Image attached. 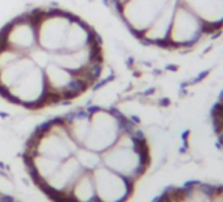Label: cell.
Returning a JSON list of instances; mask_svg holds the SVG:
<instances>
[{"mask_svg":"<svg viewBox=\"0 0 223 202\" xmlns=\"http://www.w3.org/2000/svg\"><path fill=\"white\" fill-rule=\"evenodd\" d=\"M178 3H180V0H168V3L163 8V11L159 13V16L153 20L151 25L141 34L139 38L146 41L147 43H150V45L165 47L172 25L173 14H175Z\"/></svg>","mask_w":223,"mask_h":202,"instance_id":"cell-10","label":"cell"},{"mask_svg":"<svg viewBox=\"0 0 223 202\" xmlns=\"http://www.w3.org/2000/svg\"><path fill=\"white\" fill-rule=\"evenodd\" d=\"M96 41V34L91 26L80 18L72 17L70 28L67 30L64 47L62 51H76Z\"/></svg>","mask_w":223,"mask_h":202,"instance_id":"cell-12","label":"cell"},{"mask_svg":"<svg viewBox=\"0 0 223 202\" xmlns=\"http://www.w3.org/2000/svg\"><path fill=\"white\" fill-rule=\"evenodd\" d=\"M214 122L218 126V131L223 130V95H222L221 101L218 102L217 109L214 112Z\"/></svg>","mask_w":223,"mask_h":202,"instance_id":"cell-17","label":"cell"},{"mask_svg":"<svg viewBox=\"0 0 223 202\" xmlns=\"http://www.w3.org/2000/svg\"><path fill=\"white\" fill-rule=\"evenodd\" d=\"M120 116L114 113L98 109L89 114V130L83 147L96 152H104L116 143L121 133L126 129Z\"/></svg>","mask_w":223,"mask_h":202,"instance_id":"cell-3","label":"cell"},{"mask_svg":"<svg viewBox=\"0 0 223 202\" xmlns=\"http://www.w3.org/2000/svg\"><path fill=\"white\" fill-rule=\"evenodd\" d=\"M204 22L207 33L223 28V0H181Z\"/></svg>","mask_w":223,"mask_h":202,"instance_id":"cell-11","label":"cell"},{"mask_svg":"<svg viewBox=\"0 0 223 202\" xmlns=\"http://www.w3.org/2000/svg\"><path fill=\"white\" fill-rule=\"evenodd\" d=\"M92 179L98 202H122L130 193V180L106 167L93 169Z\"/></svg>","mask_w":223,"mask_h":202,"instance_id":"cell-9","label":"cell"},{"mask_svg":"<svg viewBox=\"0 0 223 202\" xmlns=\"http://www.w3.org/2000/svg\"><path fill=\"white\" fill-rule=\"evenodd\" d=\"M211 202H223V192L213 194V201Z\"/></svg>","mask_w":223,"mask_h":202,"instance_id":"cell-18","label":"cell"},{"mask_svg":"<svg viewBox=\"0 0 223 202\" xmlns=\"http://www.w3.org/2000/svg\"><path fill=\"white\" fill-rule=\"evenodd\" d=\"M28 55L34 62V65L38 66L39 68H42V70L51 62V53L43 50V49L39 47V46H36L33 50H30Z\"/></svg>","mask_w":223,"mask_h":202,"instance_id":"cell-16","label":"cell"},{"mask_svg":"<svg viewBox=\"0 0 223 202\" xmlns=\"http://www.w3.org/2000/svg\"><path fill=\"white\" fill-rule=\"evenodd\" d=\"M49 100H68L84 92L91 84L86 77L50 62L43 68Z\"/></svg>","mask_w":223,"mask_h":202,"instance_id":"cell-6","label":"cell"},{"mask_svg":"<svg viewBox=\"0 0 223 202\" xmlns=\"http://www.w3.org/2000/svg\"><path fill=\"white\" fill-rule=\"evenodd\" d=\"M207 34L204 22L181 2L177 4L167 46L169 49H188L200 42Z\"/></svg>","mask_w":223,"mask_h":202,"instance_id":"cell-4","label":"cell"},{"mask_svg":"<svg viewBox=\"0 0 223 202\" xmlns=\"http://www.w3.org/2000/svg\"><path fill=\"white\" fill-rule=\"evenodd\" d=\"M74 198L76 202H92L96 200L95 184H93L92 175H87V172L78 177V180L74 183Z\"/></svg>","mask_w":223,"mask_h":202,"instance_id":"cell-13","label":"cell"},{"mask_svg":"<svg viewBox=\"0 0 223 202\" xmlns=\"http://www.w3.org/2000/svg\"><path fill=\"white\" fill-rule=\"evenodd\" d=\"M168 0H126L118 8L129 30L139 38L165 7Z\"/></svg>","mask_w":223,"mask_h":202,"instance_id":"cell-7","label":"cell"},{"mask_svg":"<svg viewBox=\"0 0 223 202\" xmlns=\"http://www.w3.org/2000/svg\"><path fill=\"white\" fill-rule=\"evenodd\" d=\"M2 95L9 101L24 106L36 108L43 105L49 101L43 70L34 65Z\"/></svg>","mask_w":223,"mask_h":202,"instance_id":"cell-5","label":"cell"},{"mask_svg":"<svg viewBox=\"0 0 223 202\" xmlns=\"http://www.w3.org/2000/svg\"><path fill=\"white\" fill-rule=\"evenodd\" d=\"M180 202H211L213 194L201 186H192L182 194H178Z\"/></svg>","mask_w":223,"mask_h":202,"instance_id":"cell-15","label":"cell"},{"mask_svg":"<svg viewBox=\"0 0 223 202\" xmlns=\"http://www.w3.org/2000/svg\"><path fill=\"white\" fill-rule=\"evenodd\" d=\"M74 156L78 159L79 164L82 165L83 169H95L101 163V155L98 152L86 149L83 146H80L76 150Z\"/></svg>","mask_w":223,"mask_h":202,"instance_id":"cell-14","label":"cell"},{"mask_svg":"<svg viewBox=\"0 0 223 202\" xmlns=\"http://www.w3.org/2000/svg\"><path fill=\"white\" fill-rule=\"evenodd\" d=\"M0 45L21 54H29L37 45V28L33 14H25L11 21L0 33Z\"/></svg>","mask_w":223,"mask_h":202,"instance_id":"cell-8","label":"cell"},{"mask_svg":"<svg viewBox=\"0 0 223 202\" xmlns=\"http://www.w3.org/2000/svg\"><path fill=\"white\" fill-rule=\"evenodd\" d=\"M32 14L36 20L37 45L51 54L62 51L74 16L59 9L39 11Z\"/></svg>","mask_w":223,"mask_h":202,"instance_id":"cell-2","label":"cell"},{"mask_svg":"<svg viewBox=\"0 0 223 202\" xmlns=\"http://www.w3.org/2000/svg\"><path fill=\"white\" fill-rule=\"evenodd\" d=\"M101 161L106 168L131 180L145 171L147 164L146 146L139 137L126 127L116 143L102 152Z\"/></svg>","mask_w":223,"mask_h":202,"instance_id":"cell-1","label":"cell"}]
</instances>
